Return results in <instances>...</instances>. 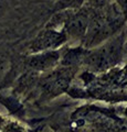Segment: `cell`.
Listing matches in <instances>:
<instances>
[{
  "label": "cell",
  "mask_w": 127,
  "mask_h": 132,
  "mask_svg": "<svg viewBox=\"0 0 127 132\" xmlns=\"http://www.w3.org/2000/svg\"><path fill=\"white\" fill-rule=\"evenodd\" d=\"M124 60L127 61V38H126L125 45H124Z\"/></svg>",
  "instance_id": "12"
},
{
  "label": "cell",
  "mask_w": 127,
  "mask_h": 132,
  "mask_svg": "<svg viewBox=\"0 0 127 132\" xmlns=\"http://www.w3.org/2000/svg\"><path fill=\"white\" fill-rule=\"evenodd\" d=\"M84 6V0H60L55 5V11L60 10H76Z\"/></svg>",
  "instance_id": "8"
},
{
  "label": "cell",
  "mask_w": 127,
  "mask_h": 132,
  "mask_svg": "<svg viewBox=\"0 0 127 132\" xmlns=\"http://www.w3.org/2000/svg\"><path fill=\"white\" fill-rule=\"evenodd\" d=\"M87 53V48L82 45L77 46H70L65 50L61 48V60L60 66L65 67H79L83 64L85 55Z\"/></svg>",
  "instance_id": "6"
},
{
  "label": "cell",
  "mask_w": 127,
  "mask_h": 132,
  "mask_svg": "<svg viewBox=\"0 0 127 132\" xmlns=\"http://www.w3.org/2000/svg\"><path fill=\"white\" fill-rule=\"evenodd\" d=\"M61 60V48L33 53L27 59L26 64L30 69L39 73H48L58 67Z\"/></svg>",
  "instance_id": "5"
},
{
  "label": "cell",
  "mask_w": 127,
  "mask_h": 132,
  "mask_svg": "<svg viewBox=\"0 0 127 132\" xmlns=\"http://www.w3.org/2000/svg\"><path fill=\"white\" fill-rule=\"evenodd\" d=\"M68 43V36L63 29H54L46 27L32 40L29 46L31 54L43 51L62 48Z\"/></svg>",
  "instance_id": "4"
},
{
  "label": "cell",
  "mask_w": 127,
  "mask_h": 132,
  "mask_svg": "<svg viewBox=\"0 0 127 132\" xmlns=\"http://www.w3.org/2000/svg\"><path fill=\"white\" fill-rule=\"evenodd\" d=\"M125 15L114 1L100 10H92L85 36L81 45L85 48H93L109 39L124 28Z\"/></svg>",
  "instance_id": "1"
},
{
  "label": "cell",
  "mask_w": 127,
  "mask_h": 132,
  "mask_svg": "<svg viewBox=\"0 0 127 132\" xmlns=\"http://www.w3.org/2000/svg\"><path fill=\"white\" fill-rule=\"evenodd\" d=\"M124 114H125V116H126V117H127V108H126V109L124 110Z\"/></svg>",
  "instance_id": "13"
},
{
  "label": "cell",
  "mask_w": 127,
  "mask_h": 132,
  "mask_svg": "<svg viewBox=\"0 0 127 132\" xmlns=\"http://www.w3.org/2000/svg\"><path fill=\"white\" fill-rule=\"evenodd\" d=\"M127 38V28H123L116 34L87 50L83 65L92 73H102L119 65L124 60V45Z\"/></svg>",
  "instance_id": "2"
},
{
  "label": "cell",
  "mask_w": 127,
  "mask_h": 132,
  "mask_svg": "<svg viewBox=\"0 0 127 132\" xmlns=\"http://www.w3.org/2000/svg\"><path fill=\"white\" fill-rule=\"evenodd\" d=\"M6 117L5 116H2L1 113H0V130H1V128H2V126H3V123H5V121H6Z\"/></svg>",
  "instance_id": "11"
},
{
  "label": "cell",
  "mask_w": 127,
  "mask_h": 132,
  "mask_svg": "<svg viewBox=\"0 0 127 132\" xmlns=\"http://www.w3.org/2000/svg\"><path fill=\"white\" fill-rule=\"evenodd\" d=\"M5 6H6V2H5V0H0V15L2 14L3 10H5Z\"/></svg>",
  "instance_id": "10"
},
{
  "label": "cell",
  "mask_w": 127,
  "mask_h": 132,
  "mask_svg": "<svg viewBox=\"0 0 127 132\" xmlns=\"http://www.w3.org/2000/svg\"><path fill=\"white\" fill-rule=\"evenodd\" d=\"M115 0H84V6L92 10H100L113 3Z\"/></svg>",
  "instance_id": "9"
},
{
  "label": "cell",
  "mask_w": 127,
  "mask_h": 132,
  "mask_svg": "<svg viewBox=\"0 0 127 132\" xmlns=\"http://www.w3.org/2000/svg\"><path fill=\"white\" fill-rule=\"evenodd\" d=\"M91 13L92 9H89L85 6L81 7L80 9L70 11L68 18L62 27L65 34L68 36V42H77L81 45L87 30Z\"/></svg>",
  "instance_id": "3"
},
{
  "label": "cell",
  "mask_w": 127,
  "mask_h": 132,
  "mask_svg": "<svg viewBox=\"0 0 127 132\" xmlns=\"http://www.w3.org/2000/svg\"><path fill=\"white\" fill-rule=\"evenodd\" d=\"M0 132H29L26 125L17 119H6Z\"/></svg>",
  "instance_id": "7"
}]
</instances>
